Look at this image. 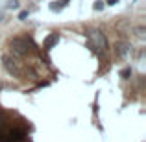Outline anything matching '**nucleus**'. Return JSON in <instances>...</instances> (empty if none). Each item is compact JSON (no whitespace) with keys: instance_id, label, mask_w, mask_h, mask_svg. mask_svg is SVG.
<instances>
[{"instance_id":"obj_3","label":"nucleus","mask_w":146,"mask_h":142,"mask_svg":"<svg viewBox=\"0 0 146 142\" xmlns=\"http://www.w3.org/2000/svg\"><path fill=\"white\" fill-rule=\"evenodd\" d=\"M2 61H4V68H6V70L9 72L11 76H19V74H21V70H19V65H17V61H15L13 57L4 55Z\"/></svg>"},{"instance_id":"obj_10","label":"nucleus","mask_w":146,"mask_h":142,"mask_svg":"<svg viewBox=\"0 0 146 142\" xmlns=\"http://www.w3.org/2000/svg\"><path fill=\"white\" fill-rule=\"evenodd\" d=\"M102 7H104V2H102V0H98V2H94V9H102Z\"/></svg>"},{"instance_id":"obj_9","label":"nucleus","mask_w":146,"mask_h":142,"mask_svg":"<svg viewBox=\"0 0 146 142\" xmlns=\"http://www.w3.org/2000/svg\"><path fill=\"white\" fill-rule=\"evenodd\" d=\"M7 7H9V9H17V7H19V2H17V0H11V2L7 4Z\"/></svg>"},{"instance_id":"obj_8","label":"nucleus","mask_w":146,"mask_h":142,"mask_svg":"<svg viewBox=\"0 0 146 142\" xmlns=\"http://www.w3.org/2000/svg\"><path fill=\"white\" fill-rule=\"evenodd\" d=\"M26 17H28V9H24V11L19 13V20H26Z\"/></svg>"},{"instance_id":"obj_1","label":"nucleus","mask_w":146,"mask_h":142,"mask_svg":"<svg viewBox=\"0 0 146 142\" xmlns=\"http://www.w3.org/2000/svg\"><path fill=\"white\" fill-rule=\"evenodd\" d=\"M9 46H11V53L17 57H24L30 53V50L33 48V43L28 39H21V37H15V39L9 41Z\"/></svg>"},{"instance_id":"obj_2","label":"nucleus","mask_w":146,"mask_h":142,"mask_svg":"<svg viewBox=\"0 0 146 142\" xmlns=\"http://www.w3.org/2000/svg\"><path fill=\"white\" fill-rule=\"evenodd\" d=\"M87 37H89V41L93 43L94 48H98V50L107 48V39L102 32H98V30H89V32H87Z\"/></svg>"},{"instance_id":"obj_6","label":"nucleus","mask_w":146,"mask_h":142,"mask_svg":"<svg viewBox=\"0 0 146 142\" xmlns=\"http://www.w3.org/2000/svg\"><path fill=\"white\" fill-rule=\"evenodd\" d=\"M129 76H131V67L120 70V78H122V79H129Z\"/></svg>"},{"instance_id":"obj_4","label":"nucleus","mask_w":146,"mask_h":142,"mask_svg":"<svg viewBox=\"0 0 146 142\" xmlns=\"http://www.w3.org/2000/svg\"><path fill=\"white\" fill-rule=\"evenodd\" d=\"M128 50H129L128 43H117L115 44V53H117V57H124L126 53H128Z\"/></svg>"},{"instance_id":"obj_5","label":"nucleus","mask_w":146,"mask_h":142,"mask_svg":"<svg viewBox=\"0 0 146 142\" xmlns=\"http://www.w3.org/2000/svg\"><path fill=\"white\" fill-rule=\"evenodd\" d=\"M57 41H59V35H57V33H52V35H50L48 39L44 41V48H52L54 44L57 43Z\"/></svg>"},{"instance_id":"obj_11","label":"nucleus","mask_w":146,"mask_h":142,"mask_svg":"<svg viewBox=\"0 0 146 142\" xmlns=\"http://www.w3.org/2000/svg\"><path fill=\"white\" fill-rule=\"evenodd\" d=\"M107 2H109L111 6H113V4H118V0H107Z\"/></svg>"},{"instance_id":"obj_7","label":"nucleus","mask_w":146,"mask_h":142,"mask_svg":"<svg viewBox=\"0 0 146 142\" xmlns=\"http://www.w3.org/2000/svg\"><path fill=\"white\" fill-rule=\"evenodd\" d=\"M146 30H144V26H139V28H135V35L137 37H139V39H144V37H146Z\"/></svg>"}]
</instances>
